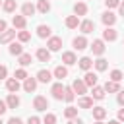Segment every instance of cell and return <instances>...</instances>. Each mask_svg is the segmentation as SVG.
<instances>
[{"instance_id": "obj_1", "label": "cell", "mask_w": 124, "mask_h": 124, "mask_svg": "<svg viewBox=\"0 0 124 124\" xmlns=\"http://www.w3.org/2000/svg\"><path fill=\"white\" fill-rule=\"evenodd\" d=\"M89 48L93 50V54H95V56H103L107 46H105V41H103V39H95V41L89 45Z\"/></svg>"}, {"instance_id": "obj_2", "label": "cell", "mask_w": 124, "mask_h": 124, "mask_svg": "<svg viewBox=\"0 0 124 124\" xmlns=\"http://www.w3.org/2000/svg\"><path fill=\"white\" fill-rule=\"evenodd\" d=\"M50 93H52V97H54L56 101H64V85H62V81H56V83H52V87H50Z\"/></svg>"}, {"instance_id": "obj_3", "label": "cell", "mask_w": 124, "mask_h": 124, "mask_svg": "<svg viewBox=\"0 0 124 124\" xmlns=\"http://www.w3.org/2000/svg\"><path fill=\"white\" fill-rule=\"evenodd\" d=\"M33 107H35V110L43 112V110H46V108H48V99H46V97H43V95H37V97L33 99Z\"/></svg>"}, {"instance_id": "obj_4", "label": "cell", "mask_w": 124, "mask_h": 124, "mask_svg": "<svg viewBox=\"0 0 124 124\" xmlns=\"http://www.w3.org/2000/svg\"><path fill=\"white\" fill-rule=\"evenodd\" d=\"M46 48H48L50 52H58V50L62 48V39H60V37H48Z\"/></svg>"}, {"instance_id": "obj_5", "label": "cell", "mask_w": 124, "mask_h": 124, "mask_svg": "<svg viewBox=\"0 0 124 124\" xmlns=\"http://www.w3.org/2000/svg\"><path fill=\"white\" fill-rule=\"evenodd\" d=\"M37 83H39V81H37V78H31V76H27V78L23 79V85H21V87H23V91H27V93H33V91L37 89Z\"/></svg>"}, {"instance_id": "obj_6", "label": "cell", "mask_w": 124, "mask_h": 124, "mask_svg": "<svg viewBox=\"0 0 124 124\" xmlns=\"http://www.w3.org/2000/svg\"><path fill=\"white\" fill-rule=\"evenodd\" d=\"M6 89H8L10 93H17V91L21 89L19 79H16V78H6Z\"/></svg>"}, {"instance_id": "obj_7", "label": "cell", "mask_w": 124, "mask_h": 124, "mask_svg": "<svg viewBox=\"0 0 124 124\" xmlns=\"http://www.w3.org/2000/svg\"><path fill=\"white\" fill-rule=\"evenodd\" d=\"M79 31L83 33V35H87V33H91V31H95V21H91V19H83V21H79Z\"/></svg>"}, {"instance_id": "obj_8", "label": "cell", "mask_w": 124, "mask_h": 124, "mask_svg": "<svg viewBox=\"0 0 124 124\" xmlns=\"http://www.w3.org/2000/svg\"><path fill=\"white\" fill-rule=\"evenodd\" d=\"M62 62H64L66 66H74V64H78V56H76V52H72V50L62 52Z\"/></svg>"}, {"instance_id": "obj_9", "label": "cell", "mask_w": 124, "mask_h": 124, "mask_svg": "<svg viewBox=\"0 0 124 124\" xmlns=\"http://www.w3.org/2000/svg\"><path fill=\"white\" fill-rule=\"evenodd\" d=\"M35 56H37V60H39V62H50V50H48V48H45V46L37 48Z\"/></svg>"}, {"instance_id": "obj_10", "label": "cell", "mask_w": 124, "mask_h": 124, "mask_svg": "<svg viewBox=\"0 0 124 124\" xmlns=\"http://www.w3.org/2000/svg\"><path fill=\"white\" fill-rule=\"evenodd\" d=\"M16 35H17V31H16V29H6L4 33H0V43H2V45H6V43H12Z\"/></svg>"}, {"instance_id": "obj_11", "label": "cell", "mask_w": 124, "mask_h": 124, "mask_svg": "<svg viewBox=\"0 0 124 124\" xmlns=\"http://www.w3.org/2000/svg\"><path fill=\"white\" fill-rule=\"evenodd\" d=\"M72 45H74V48H76V50H83V48H87V46H89V43H87V39H85L83 35L76 37V39L72 41Z\"/></svg>"}, {"instance_id": "obj_12", "label": "cell", "mask_w": 124, "mask_h": 124, "mask_svg": "<svg viewBox=\"0 0 124 124\" xmlns=\"http://www.w3.org/2000/svg\"><path fill=\"white\" fill-rule=\"evenodd\" d=\"M97 79H99V78H97V74H93L91 70H87V72H85V76H83V83H85L87 87L97 85Z\"/></svg>"}, {"instance_id": "obj_13", "label": "cell", "mask_w": 124, "mask_h": 124, "mask_svg": "<svg viewBox=\"0 0 124 124\" xmlns=\"http://www.w3.org/2000/svg\"><path fill=\"white\" fill-rule=\"evenodd\" d=\"M72 89H74V93H78V95H83V93H87V85L83 83V79H74V83H72Z\"/></svg>"}, {"instance_id": "obj_14", "label": "cell", "mask_w": 124, "mask_h": 124, "mask_svg": "<svg viewBox=\"0 0 124 124\" xmlns=\"http://www.w3.org/2000/svg\"><path fill=\"white\" fill-rule=\"evenodd\" d=\"M101 21H103L107 27H112V25L116 23V16H114L112 12H105V14L101 16Z\"/></svg>"}, {"instance_id": "obj_15", "label": "cell", "mask_w": 124, "mask_h": 124, "mask_svg": "<svg viewBox=\"0 0 124 124\" xmlns=\"http://www.w3.org/2000/svg\"><path fill=\"white\" fill-rule=\"evenodd\" d=\"M12 23H14V27L16 29H25V25H27V17L21 14V16H14L12 17Z\"/></svg>"}, {"instance_id": "obj_16", "label": "cell", "mask_w": 124, "mask_h": 124, "mask_svg": "<svg viewBox=\"0 0 124 124\" xmlns=\"http://www.w3.org/2000/svg\"><path fill=\"white\" fill-rule=\"evenodd\" d=\"M52 76H54V78H56V79H60V81H62V79H64V78H66V76H68V68H66V66H62V64H60V66H56V68H54V70H52Z\"/></svg>"}, {"instance_id": "obj_17", "label": "cell", "mask_w": 124, "mask_h": 124, "mask_svg": "<svg viewBox=\"0 0 124 124\" xmlns=\"http://www.w3.org/2000/svg\"><path fill=\"white\" fill-rule=\"evenodd\" d=\"M50 79H52V72H48V70H39V72H37V81L48 83Z\"/></svg>"}, {"instance_id": "obj_18", "label": "cell", "mask_w": 124, "mask_h": 124, "mask_svg": "<svg viewBox=\"0 0 124 124\" xmlns=\"http://www.w3.org/2000/svg\"><path fill=\"white\" fill-rule=\"evenodd\" d=\"M116 29H112V27H107L105 31H103V41H108V43H112V41H116Z\"/></svg>"}, {"instance_id": "obj_19", "label": "cell", "mask_w": 124, "mask_h": 124, "mask_svg": "<svg viewBox=\"0 0 124 124\" xmlns=\"http://www.w3.org/2000/svg\"><path fill=\"white\" fill-rule=\"evenodd\" d=\"M78 66H79L83 72H87V70H91V66H93V60H91L89 56H81V58L78 60Z\"/></svg>"}, {"instance_id": "obj_20", "label": "cell", "mask_w": 124, "mask_h": 124, "mask_svg": "<svg viewBox=\"0 0 124 124\" xmlns=\"http://www.w3.org/2000/svg\"><path fill=\"white\" fill-rule=\"evenodd\" d=\"M118 91H120V83H118V81L108 79V81L105 83V93H118Z\"/></svg>"}, {"instance_id": "obj_21", "label": "cell", "mask_w": 124, "mask_h": 124, "mask_svg": "<svg viewBox=\"0 0 124 124\" xmlns=\"http://www.w3.org/2000/svg\"><path fill=\"white\" fill-rule=\"evenodd\" d=\"M74 14L79 17V16H85L87 14V4L85 2H76L74 4Z\"/></svg>"}, {"instance_id": "obj_22", "label": "cell", "mask_w": 124, "mask_h": 124, "mask_svg": "<svg viewBox=\"0 0 124 124\" xmlns=\"http://www.w3.org/2000/svg\"><path fill=\"white\" fill-rule=\"evenodd\" d=\"M91 97L97 99V101L105 99V87H101V85H93V89H91Z\"/></svg>"}, {"instance_id": "obj_23", "label": "cell", "mask_w": 124, "mask_h": 124, "mask_svg": "<svg viewBox=\"0 0 124 124\" xmlns=\"http://www.w3.org/2000/svg\"><path fill=\"white\" fill-rule=\"evenodd\" d=\"M6 105H8V108H17L19 107V97L16 93H10L8 99H6Z\"/></svg>"}, {"instance_id": "obj_24", "label": "cell", "mask_w": 124, "mask_h": 124, "mask_svg": "<svg viewBox=\"0 0 124 124\" xmlns=\"http://www.w3.org/2000/svg\"><path fill=\"white\" fill-rule=\"evenodd\" d=\"M35 12H37V8H35V6L31 4V2H25V4L21 6V14H23L25 17H29V16H33Z\"/></svg>"}, {"instance_id": "obj_25", "label": "cell", "mask_w": 124, "mask_h": 124, "mask_svg": "<svg viewBox=\"0 0 124 124\" xmlns=\"http://www.w3.org/2000/svg\"><path fill=\"white\" fill-rule=\"evenodd\" d=\"M37 35H39L41 39H48V37H50V27H48V25H43V23L37 25Z\"/></svg>"}, {"instance_id": "obj_26", "label": "cell", "mask_w": 124, "mask_h": 124, "mask_svg": "<svg viewBox=\"0 0 124 124\" xmlns=\"http://www.w3.org/2000/svg\"><path fill=\"white\" fill-rule=\"evenodd\" d=\"M93 66H95V70H97V72H105V70L108 68V60H105V58H101V56H99V58L93 62Z\"/></svg>"}, {"instance_id": "obj_27", "label": "cell", "mask_w": 124, "mask_h": 124, "mask_svg": "<svg viewBox=\"0 0 124 124\" xmlns=\"http://www.w3.org/2000/svg\"><path fill=\"white\" fill-rule=\"evenodd\" d=\"M16 8H17V2H16V0H4V2H2V10L8 12V14L16 12Z\"/></svg>"}, {"instance_id": "obj_28", "label": "cell", "mask_w": 124, "mask_h": 124, "mask_svg": "<svg viewBox=\"0 0 124 124\" xmlns=\"http://www.w3.org/2000/svg\"><path fill=\"white\" fill-rule=\"evenodd\" d=\"M64 23H66V27H68V29H76V27L79 25V17H78V16H68Z\"/></svg>"}, {"instance_id": "obj_29", "label": "cell", "mask_w": 124, "mask_h": 124, "mask_svg": "<svg viewBox=\"0 0 124 124\" xmlns=\"http://www.w3.org/2000/svg\"><path fill=\"white\" fill-rule=\"evenodd\" d=\"M23 52V45L21 43H10V54L12 56H19Z\"/></svg>"}, {"instance_id": "obj_30", "label": "cell", "mask_w": 124, "mask_h": 124, "mask_svg": "<svg viewBox=\"0 0 124 124\" xmlns=\"http://www.w3.org/2000/svg\"><path fill=\"white\" fill-rule=\"evenodd\" d=\"M31 62H33V56H31L29 52H21V54H19V66H21V68L29 66Z\"/></svg>"}, {"instance_id": "obj_31", "label": "cell", "mask_w": 124, "mask_h": 124, "mask_svg": "<svg viewBox=\"0 0 124 124\" xmlns=\"http://www.w3.org/2000/svg\"><path fill=\"white\" fill-rule=\"evenodd\" d=\"M107 116V108L105 107H93V118L95 120H103Z\"/></svg>"}, {"instance_id": "obj_32", "label": "cell", "mask_w": 124, "mask_h": 124, "mask_svg": "<svg viewBox=\"0 0 124 124\" xmlns=\"http://www.w3.org/2000/svg\"><path fill=\"white\" fill-rule=\"evenodd\" d=\"M37 12H41V14H46L48 10H50V2L48 0H37Z\"/></svg>"}, {"instance_id": "obj_33", "label": "cell", "mask_w": 124, "mask_h": 124, "mask_svg": "<svg viewBox=\"0 0 124 124\" xmlns=\"http://www.w3.org/2000/svg\"><path fill=\"white\" fill-rule=\"evenodd\" d=\"M78 105H79L81 108H91V107H93V97H79Z\"/></svg>"}, {"instance_id": "obj_34", "label": "cell", "mask_w": 124, "mask_h": 124, "mask_svg": "<svg viewBox=\"0 0 124 124\" xmlns=\"http://www.w3.org/2000/svg\"><path fill=\"white\" fill-rule=\"evenodd\" d=\"M17 41H19V43H27V41H31V33L25 31V29H19V31H17Z\"/></svg>"}, {"instance_id": "obj_35", "label": "cell", "mask_w": 124, "mask_h": 124, "mask_svg": "<svg viewBox=\"0 0 124 124\" xmlns=\"http://www.w3.org/2000/svg\"><path fill=\"white\" fill-rule=\"evenodd\" d=\"M74 99H76L74 89H72V87H64V101H66V103H72Z\"/></svg>"}, {"instance_id": "obj_36", "label": "cell", "mask_w": 124, "mask_h": 124, "mask_svg": "<svg viewBox=\"0 0 124 124\" xmlns=\"http://www.w3.org/2000/svg\"><path fill=\"white\" fill-rule=\"evenodd\" d=\"M64 116H66L68 120H70V118H76V116H78V108H76V107H66V108H64Z\"/></svg>"}, {"instance_id": "obj_37", "label": "cell", "mask_w": 124, "mask_h": 124, "mask_svg": "<svg viewBox=\"0 0 124 124\" xmlns=\"http://www.w3.org/2000/svg\"><path fill=\"white\" fill-rule=\"evenodd\" d=\"M43 124H56V114L46 112V114H45V118H43Z\"/></svg>"}, {"instance_id": "obj_38", "label": "cell", "mask_w": 124, "mask_h": 124, "mask_svg": "<svg viewBox=\"0 0 124 124\" xmlns=\"http://www.w3.org/2000/svg\"><path fill=\"white\" fill-rule=\"evenodd\" d=\"M14 78H16V79H19V81H23V79L27 78V72H25V68H19V70H16Z\"/></svg>"}, {"instance_id": "obj_39", "label": "cell", "mask_w": 124, "mask_h": 124, "mask_svg": "<svg viewBox=\"0 0 124 124\" xmlns=\"http://www.w3.org/2000/svg\"><path fill=\"white\" fill-rule=\"evenodd\" d=\"M122 78H124V74H122L120 70H112V72H110V79H112V81H118V83H120Z\"/></svg>"}, {"instance_id": "obj_40", "label": "cell", "mask_w": 124, "mask_h": 124, "mask_svg": "<svg viewBox=\"0 0 124 124\" xmlns=\"http://www.w3.org/2000/svg\"><path fill=\"white\" fill-rule=\"evenodd\" d=\"M105 4H107V8H118L120 0H105Z\"/></svg>"}, {"instance_id": "obj_41", "label": "cell", "mask_w": 124, "mask_h": 124, "mask_svg": "<svg viewBox=\"0 0 124 124\" xmlns=\"http://www.w3.org/2000/svg\"><path fill=\"white\" fill-rule=\"evenodd\" d=\"M8 78V68L4 64H0V79H6Z\"/></svg>"}, {"instance_id": "obj_42", "label": "cell", "mask_w": 124, "mask_h": 124, "mask_svg": "<svg viewBox=\"0 0 124 124\" xmlns=\"http://www.w3.org/2000/svg\"><path fill=\"white\" fill-rule=\"evenodd\" d=\"M27 124H41V118L39 116H29L27 118Z\"/></svg>"}, {"instance_id": "obj_43", "label": "cell", "mask_w": 124, "mask_h": 124, "mask_svg": "<svg viewBox=\"0 0 124 124\" xmlns=\"http://www.w3.org/2000/svg\"><path fill=\"white\" fill-rule=\"evenodd\" d=\"M116 101H118V105H122V107H124V89H120V91H118Z\"/></svg>"}, {"instance_id": "obj_44", "label": "cell", "mask_w": 124, "mask_h": 124, "mask_svg": "<svg viewBox=\"0 0 124 124\" xmlns=\"http://www.w3.org/2000/svg\"><path fill=\"white\" fill-rule=\"evenodd\" d=\"M6 124H23V122H21V118H17V116H12V118H10Z\"/></svg>"}, {"instance_id": "obj_45", "label": "cell", "mask_w": 124, "mask_h": 124, "mask_svg": "<svg viewBox=\"0 0 124 124\" xmlns=\"http://www.w3.org/2000/svg\"><path fill=\"white\" fill-rule=\"evenodd\" d=\"M6 110H8V105H6V101H2V99H0V116H2Z\"/></svg>"}, {"instance_id": "obj_46", "label": "cell", "mask_w": 124, "mask_h": 124, "mask_svg": "<svg viewBox=\"0 0 124 124\" xmlns=\"http://www.w3.org/2000/svg\"><path fill=\"white\" fill-rule=\"evenodd\" d=\"M68 124H83V120L76 116V118H70V120H68Z\"/></svg>"}, {"instance_id": "obj_47", "label": "cell", "mask_w": 124, "mask_h": 124, "mask_svg": "<svg viewBox=\"0 0 124 124\" xmlns=\"http://www.w3.org/2000/svg\"><path fill=\"white\" fill-rule=\"evenodd\" d=\"M116 120L124 122V108H120V110H118V114H116Z\"/></svg>"}, {"instance_id": "obj_48", "label": "cell", "mask_w": 124, "mask_h": 124, "mask_svg": "<svg viewBox=\"0 0 124 124\" xmlns=\"http://www.w3.org/2000/svg\"><path fill=\"white\" fill-rule=\"evenodd\" d=\"M4 31H6V21L0 19V33H4Z\"/></svg>"}, {"instance_id": "obj_49", "label": "cell", "mask_w": 124, "mask_h": 124, "mask_svg": "<svg viewBox=\"0 0 124 124\" xmlns=\"http://www.w3.org/2000/svg\"><path fill=\"white\" fill-rule=\"evenodd\" d=\"M118 12H120V16H124V2L118 4Z\"/></svg>"}, {"instance_id": "obj_50", "label": "cell", "mask_w": 124, "mask_h": 124, "mask_svg": "<svg viewBox=\"0 0 124 124\" xmlns=\"http://www.w3.org/2000/svg\"><path fill=\"white\" fill-rule=\"evenodd\" d=\"M108 124H120V120H110Z\"/></svg>"}, {"instance_id": "obj_51", "label": "cell", "mask_w": 124, "mask_h": 124, "mask_svg": "<svg viewBox=\"0 0 124 124\" xmlns=\"http://www.w3.org/2000/svg\"><path fill=\"white\" fill-rule=\"evenodd\" d=\"M93 124H103V120H95V122H93Z\"/></svg>"}, {"instance_id": "obj_52", "label": "cell", "mask_w": 124, "mask_h": 124, "mask_svg": "<svg viewBox=\"0 0 124 124\" xmlns=\"http://www.w3.org/2000/svg\"><path fill=\"white\" fill-rule=\"evenodd\" d=\"M0 124H4V122H2V118H0Z\"/></svg>"}, {"instance_id": "obj_53", "label": "cell", "mask_w": 124, "mask_h": 124, "mask_svg": "<svg viewBox=\"0 0 124 124\" xmlns=\"http://www.w3.org/2000/svg\"><path fill=\"white\" fill-rule=\"evenodd\" d=\"M0 6H2V0H0Z\"/></svg>"}, {"instance_id": "obj_54", "label": "cell", "mask_w": 124, "mask_h": 124, "mask_svg": "<svg viewBox=\"0 0 124 124\" xmlns=\"http://www.w3.org/2000/svg\"><path fill=\"white\" fill-rule=\"evenodd\" d=\"M122 45H124V41H122Z\"/></svg>"}]
</instances>
